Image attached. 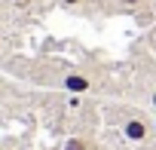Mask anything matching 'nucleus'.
Segmentation results:
<instances>
[{
  "mask_svg": "<svg viewBox=\"0 0 156 150\" xmlns=\"http://www.w3.org/2000/svg\"><path fill=\"white\" fill-rule=\"evenodd\" d=\"M119 129H122V135H126L129 141H147V138L153 135V129H150V123H147L144 116H126Z\"/></svg>",
  "mask_w": 156,
  "mask_h": 150,
  "instance_id": "f257e3e1",
  "label": "nucleus"
},
{
  "mask_svg": "<svg viewBox=\"0 0 156 150\" xmlns=\"http://www.w3.org/2000/svg\"><path fill=\"white\" fill-rule=\"evenodd\" d=\"M61 86H64L67 92H73V95H83V92L92 89V80L86 77V73H67V77L61 80Z\"/></svg>",
  "mask_w": 156,
  "mask_h": 150,
  "instance_id": "f03ea898",
  "label": "nucleus"
},
{
  "mask_svg": "<svg viewBox=\"0 0 156 150\" xmlns=\"http://www.w3.org/2000/svg\"><path fill=\"white\" fill-rule=\"evenodd\" d=\"M113 3H116L119 9H132V12H135V9H141V6L147 3V0H113Z\"/></svg>",
  "mask_w": 156,
  "mask_h": 150,
  "instance_id": "7ed1b4c3",
  "label": "nucleus"
},
{
  "mask_svg": "<svg viewBox=\"0 0 156 150\" xmlns=\"http://www.w3.org/2000/svg\"><path fill=\"white\" fill-rule=\"evenodd\" d=\"M64 150H89V144L83 138H67L64 141Z\"/></svg>",
  "mask_w": 156,
  "mask_h": 150,
  "instance_id": "20e7f679",
  "label": "nucleus"
},
{
  "mask_svg": "<svg viewBox=\"0 0 156 150\" xmlns=\"http://www.w3.org/2000/svg\"><path fill=\"white\" fill-rule=\"evenodd\" d=\"M58 3H61V6H80L83 0H58Z\"/></svg>",
  "mask_w": 156,
  "mask_h": 150,
  "instance_id": "39448f33",
  "label": "nucleus"
},
{
  "mask_svg": "<svg viewBox=\"0 0 156 150\" xmlns=\"http://www.w3.org/2000/svg\"><path fill=\"white\" fill-rule=\"evenodd\" d=\"M150 104H153V107H156V89H153V92H150Z\"/></svg>",
  "mask_w": 156,
  "mask_h": 150,
  "instance_id": "423d86ee",
  "label": "nucleus"
},
{
  "mask_svg": "<svg viewBox=\"0 0 156 150\" xmlns=\"http://www.w3.org/2000/svg\"><path fill=\"white\" fill-rule=\"evenodd\" d=\"M12 3H22V6H25V3H28V0H12Z\"/></svg>",
  "mask_w": 156,
  "mask_h": 150,
  "instance_id": "0eeeda50",
  "label": "nucleus"
}]
</instances>
